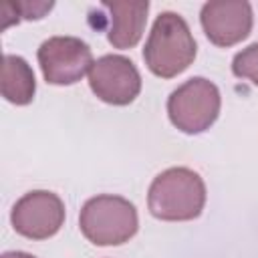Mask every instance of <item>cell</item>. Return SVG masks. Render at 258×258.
<instances>
[{"label":"cell","instance_id":"cell-1","mask_svg":"<svg viewBox=\"0 0 258 258\" xmlns=\"http://www.w3.org/2000/svg\"><path fill=\"white\" fill-rule=\"evenodd\" d=\"M151 216L163 222H187L206 206V183L189 167H169L153 177L147 191Z\"/></svg>","mask_w":258,"mask_h":258},{"label":"cell","instance_id":"cell-2","mask_svg":"<svg viewBox=\"0 0 258 258\" xmlns=\"http://www.w3.org/2000/svg\"><path fill=\"white\" fill-rule=\"evenodd\" d=\"M196 52L198 46L187 22L175 12H161L151 26L143 60L155 77L173 79L194 62Z\"/></svg>","mask_w":258,"mask_h":258},{"label":"cell","instance_id":"cell-3","mask_svg":"<svg viewBox=\"0 0 258 258\" xmlns=\"http://www.w3.org/2000/svg\"><path fill=\"white\" fill-rule=\"evenodd\" d=\"M83 236L95 246H119L129 242L139 228L135 206L121 196H95L79 214Z\"/></svg>","mask_w":258,"mask_h":258},{"label":"cell","instance_id":"cell-4","mask_svg":"<svg viewBox=\"0 0 258 258\" xmlns=\"http://www.w3.org/2000/svg\"><path fill=\"white\" fill-rule=\"evenodd\" d=\"M222 107V97L218 87L204 79L194 77L179 85L167 99V115L175 129L196 135L210 129Z\"/></svg>","mask_w":258,"mask_h":258},{"label":"cell","instance_id":"cell-5","mask_svg":"<svg viewBox=\"0 0 258 258\" xmlns=\"http://www.w3.org/2000/svg\"><path fill=\"white\" fill-rule=\"evenodd\" d=\"M42 77L50 85H75L93 67L91 46L77 36H50L36 52Z\"/></svg>","mask_w":258,"mask_h":258},{"label":"cell","instance_id":"cell-6","mask_svg":"<svg viewBox=\"0 0 258 258\" xmlns=\"http://www.w3.org/2000/svg\"><path fill=\"white\" fill-rule=\"evenodd\" d=\"M89 87L103 103L123 107L139 97L141 75L127 56L105 54L93 62L89 71Z\"/></svg>","mask_w":258,"mask_h":258},{"label":"cell","instance_id":"cell-7","mask_svg":"<svg viewBox=\"0 0 258 258\" xmlns=\"http://www.w3.org/2000/svg\"><path fill=\"white\" fill-rule=\"evenodd\" d=\"M10 222L16 234L28 240H46L64 224L62 200L46 189L24 194L10 212Z\"/></svg>","mask_w":258,"mask_h":258},{"label":"cell","instance_id":"cell-8","mask_svg":"<svg viewBox=\"0 0 258 258\" xmlns=\"http://www.w3.org/2000/svg\"><path fill=\"white\" fill-rule=\"evenodd\" d=\"M200 22L212 44L228 48L242 42L250 34L254 24V14L250 2L212 0L202 6Z\"/></svg>","mask_w":258,"mask_h":258},{"label":"cell","instance_id":"cell-9","mask_svg":"<svg viewBox=\"0 0 258 258\" xmlns=\"http://www.w3.org/2000/svg\"><path fill=\"white\" fill-rule=\"evenodd\" d=\"M103 10H107V16H101V24L107 30V40L115 48H133L141 36L147 22V10L149 2H103Z\"/></svg>","mask_w":258,"mask_h":258},{"label":"cell","instance_id":"cell-10","mask_svg":"<svg viewBox=\"0 0 258 258\" xmlns=\"http://www.w3.org/2000/svg\"><path fill=\"white\" fill-rule=\"evenodd\" d=\"M36 79L30 64L16 54H4L2 60V97L12 105L32 103Z\"/></svg>","mask_w":258,"mask_h":258},{"label":"cell","instance_id":"cell-11","mask_svg":"<svg viewBox=\"0 0 258 258\" xmlns=\"http://www.w3.org/2000/svg\"><path fill=\"white\" fill-rule=\"evenodd\" d=\"M232 73L238 79H246L258 87V42L236 52L232 60Z\"/></svg>","mask_w":258,"mask_h":258},{"label":"cell","instance_id":"cell-12","mask_svg":"<svg viewBox=\"0 0 258 258\" xmlns=\"http://www.w3.org/2000/svg\"><path fill=\"white\" fill-rule=\"evenodd\" d=\"M0 258H36V256L28 254V252H18V250H12V252H4Z\"/></svg>","mask_w":258,"mask_h":258}]
</instances>
